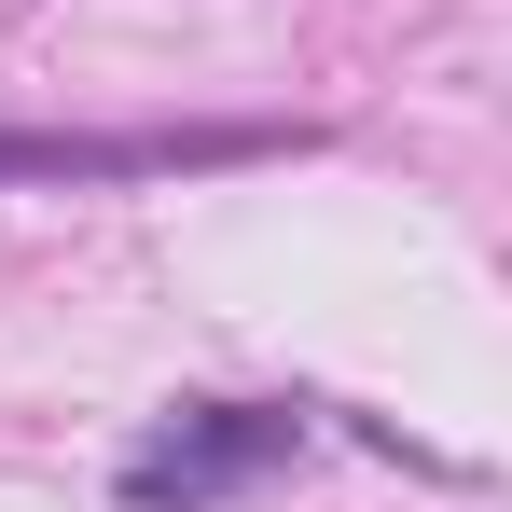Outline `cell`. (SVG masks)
I'll return each mask as SVG.
<instances>
[{
    "label": "cell",
    "mask_w": 512,
    "mask_h": 512,
    "mask_svg": "<svg viewBox=\"0 0 512 512\" xmlns=\"http://www.w3.org/2000/svg\"><path fill=\"white\" fill-rule=\"evenodd\" d=\"M291 457H305V416L291 402H167V416L125 443L111 499L125 512H222V499H250V485H277Z\"/></svg>",
    "instance_id": "1"
},
{
    "label": "cell",
    "mask_w": 512,
    "mask_h": 512,
    "mask_svg": "<svg viewBox=\"0 0 512 512\" xmlns=\"http://www.w3.org/2000/svg\"><path fill=\"white\" fill-rule=\"evenodd\" d=\"M263 153H291V125H0V180H180Z\"/></svg>",
    "instance_id": "2"
}]
</instances>
